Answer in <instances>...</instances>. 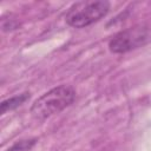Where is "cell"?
I'll return each mask as SVG.
<instances>
[{
    "label": "cell",
    "mask_w": 151,
    "mask_h": 151,
    "mask_svg": "<svg viewBox=\"0 0 151 151\" xmlns=\"http://www.w3.org/2000/svg\"><path fill=\"white\" fill-rule=\"evenodd\" d=\"M28 98H29V93H21L19 96H14L12 98H8V99L4 100L1 103V106H0V112L1 113H5L7 111H11V110H14V109L19 107Z\"/></svg>",
    "instance_id": "4"
},
{
    "label": "cell",
    "mask_w": 151,
    "mask_h": 151,
    "mask_svg": "<svg viewBox=\"0 0 151 151\" xmlns=\"http://www.w3.org/2000/svg\"><path fill=\"white\" fill-rule=\"evenodd\" d=\"M35 143V139H29V140H20L18 143H15L11 149L9 151H26V150H29Z\"/></svg>",
    "instance_id": "5"
},
{
    "label": "cell",
    "mask_w": 151,
    "mask_h": 151,
    "mask_svg": "<svg viewBox=\"0 0 151 151\" xmlns=\"http://www.w3.org/2000/svg\"><path fill=\"white\" fill-rule=\"evenodd\" d=\"M76 99V91L68 85H60L51 88L40 96L31 106V114L34 119L44 120L68 107Z\"/></svg>",
    "instance_id": "1"
},
{
    "label": "cell",
    "mask_w": 151,
    "mask_h": 151,
    "mask_svg": "<svg viewBox=\"0 0 151 151\" xmlns=\"http://www.w3.org/2000/svg\"><path fill=\"white\" fill-rule=\"evenodd\" d=\"M151 40V26L137 25L114 34L109 41V48L113 53H126L146 45Z\"/></svg>",
    "instance_id": "3"
},
{
    "label": "cell",
    "mask_w": 151,
    "mask_h": 151,
    "mask_svg": "<svg viewBox=\"0 0 151 151\" xmlns=\"http://www.w3.org/2000/svg\"><path fill=\"white\" fill-rule=\"evenodd\" d=\"M109 9L110 4L107 1H79L68 8L65 20L72 27L83 28L103 19L109 13Z\"/></svg>",
    "instance_id": "2"
}]
</instances>
